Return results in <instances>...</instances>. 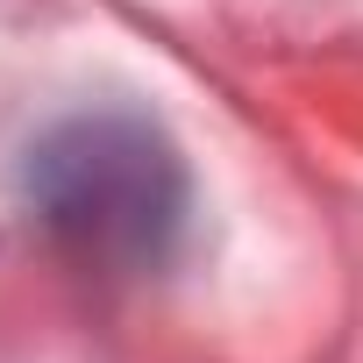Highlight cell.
<instances>
[{
  "instance_id": "1",
  "label": "cell",
  "mask_w": 363,
  "mask_h": 363,
  "mask_svg": "<svg viewBox=\"0 0 363 363\" xmlns=\"http://www.w3.org/2000/svg\"><path fill=\"white\" fill-rule=\"evenodd\" d=\"M22 200L72 257L107 271H150L186 235L193 186L157 121L128 107H93L29 143Z\"/></svg>"
}]
</instances>
